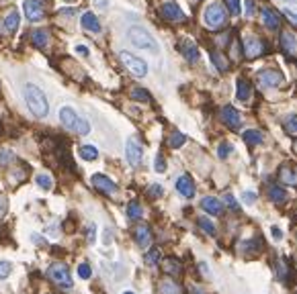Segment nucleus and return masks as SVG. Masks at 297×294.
<instances>
[{"label":"nucleus","instance_id":"3","mask_svg":"<svg viewBox=\"0 0 297 294\" xmlns=\"http://www.w3.org/2000/svg\"><path fill=\"white\" fill-rule=\"evenodd\" d=\"M127 39H129L131 45H136L138 49L150 51V54H158V51H160L158 41H156L144 27H131V29L127 31Z\"/></svg>","mask_w":297,"mask_h":294},{"label":"nucleus","instance_id":"1","mask_svg":"<svg viewBox=\"0 0 297 294\" xmlns=\"http://www.w3.org/2000/svg\"><path fill=\"white\" fill-rule=\"evenodd\" d=\"M23 96H25V102H27V107L29 111L35 115L37 118H45L49 115V102L45 98V92L39 88V86L35 84H25V88H23Z\"/></svg>","mask_w":297,"mask_h":294},{"label":"nucleus","instance_id":"18","mask_svg":"<svg viewBox=\"0 0 297 294\" xmlns=\"http://www.w3.org/2000/svg\"><path fill=\"white\" fill-rule=\"evenodd\" d=\"M260 16H262V23H265V27H269L271 31H275V29L281 27V16H279L273 8L265 6V8L260 10Z\"/></svg>","mask_w":297,"mask_h":294},{"label":"nucleus","instance_id":"17","mask_svg":"<svg viewBox=\"0 0 297 294\" xmlns=\"http://www.w3.org/2000/svg\"><path fill=\"white\" fill-rule=\"evenodd\" d=\"M176 190H178L180 196L193 198L195 196V182H193V178L191 176H180L176 180Z\"/></svg>","mask_w":297,"mask_h":294},{"label":"nucleus","instance_id":"38","mask_svg":"<svg viewBox=\"0 0 297 294\" xmlns=\"http://www.w3.org/2000/svg\"><path fill=\"white\" fill-rule=\"evenodd\" d=\"M16 158H14V153L10 149H0V166H8L12 164Z\"/></svg>","mask_w":297,"mask_h":294},{"label":"nucleus","instance_id":"41","mask_svg":"<svg viewBox=\"0 0 297 294\" xmlns=\"http://www.w3.org/2000/svg\"><path fill=\"white\" fill-rule=\"evenodd\" d=\"M225 6L234 16H238L242 12V2H240V0H225Z\"/></svg>","mask_w":297,"mask_h":294},{"label":"nucleus","instance_id":"55","mask_svg":"<svg viewBox=\"0 0 297 294\" xmlns=\"http://www.w3.org/2000/svg\"><path fill=\"white\" fill-rule=\"evenodd\" d=\"M285 2H293V0H285Z\"/></svg>","mask_w":297,"mask_h":294},{"label":"nucleus","instance_id":"46","mask_svg":"<svg viewBox=\"0 0 297 294\" xmlns=\"http://www.w3.org/2000/svg\"><path fill=\"white\" fill-rule=\"evenodd\" d=\"M283 14L287 16V19H289L293 25H297V12H293L291 8H285V10H283Z\"/></svg>","mask_w":297,"mask_h":294},{"label":"nucleus","instance_id":"45","mask_svg":"<svg viewBox=\"0 0 297 294\" xmlns=\"http://www.w3.org/2000/svg\"><path fill=\"white\" fill-rule=\"evenodd\" d=\"M156 172H164V170H166V162H164V158H162V155H156Z\"/></svg>","mask_w":297,"mask_h":294},{"label":"nucleus","instance_id":"11","mask_svg":"<svg viewBox=\"0 0 297 294\" xmlns=\"http://www.w3.org/2000/svg\"><path fill=\"white\" fill-rule=\"evenodd\" d=\"M92 186L98 190V192H103V194H109V196H113V194H117V184H115L111 178H107L105 174H94L92 176Z\"/></svg>","mask_w":297,"mask_h":294},{"label":"nucleus","instance_id":"21","mask_svg":"<svg viewBox=\"0 0 297 294\" xmlns=\"http://www.w3.org/2000/svg\"><path fill=\"white\" fill-rule=\"evenodd\" d=\"M180 51H183L185 59H187V61H191V63L199 59V47H197L191 39H185L183 43H180Z\"/></svg>","mask_w":297,"mask_h":294},{"label":"nucleus","instance_id":"30","mask_svg":"<svg viewBox=\"0 0 297 294\" xmlns=\"http://www.w3.org/2000/svg\"><path fill=\"white\" fill-rule=\"evenodd\" d=\"M142 215H144V209L140 206V202H129L127 204V217L131 219V221H138V219H142Z\"/></svg>","mask_w":297,"mask_h":294},{"label":"nucleus","instance_id":"49","mask_svg":"<svg viewBox=\"0 0 297 294\" xmlns=\"http://www.w3.org/2000/svg\"><path fill=\"white\" fill-rule=\"evenodd\" d=\"M225 202L229 204V209H232V211H238V204L234 202V196H232V194H225Z\"/></svg>","mask_w":297,"mask_h":294},{"label":"nucleus","instance_id":"2","mask_svg":"<svg viewBox=\"0 0 297 294\" xmlns=\"http://www.w3.org/2000/svg\"><path fill=\"white\" fill-rule=\"evenodd\" d=\"M60 123L66 129H70V131H74L78 135H88L90 133V123L86 118L78 117L72 107H62L60 109Z\"/></svg>","mask_w":297,"mask_h":294},{"label":"nucleus","instance_id":"28","mask_svg":"<svg viewBox=\"0 0 297 294\" xmlns=\"http://www.w3.org/2000/svg\"><path fill=\"white\" fill-rule=\"evenodd\" d=\"M78 153H80V158L86 160V162H94V160L98 158V149H96L94 145H82V147L78 149Z\"/></svg>","mask_w":297,"mask_h":294},{"label":"nucleus","instance_id":"54","mask_svg":"<svg viewBox=\"0 0 297 294\" xmlns=\"http://www.w3.org/2000/svg\"><path fill=\"white\" fill-rule=\"evenodd\" d=\"M123 294H136V292H131V290H127V292H123Z\"/></svg>","mask_w":297,"mask_h":294},{"label":"nucleus","instance_id":"13","mask_svg":"<svg viewBox=\"0 0 297 294\" xmlns=\"http://www.w3.org/2000/svg\"><path fill=\"white\" fill-rule=\"evenodd\" d=\"M134 239H136V243L140 247H150V243H152V229H150V225H146V223L136 225Z\"/></svg>","mask_w":297,"mask_h":294},{"label":"nucleus","instance_id":"31","mask_svg":"<svg viewBox=\"0 0 297 294\" xmlns=\"http://www.w3.org/2000/svg\"><path fill=\"white\" fill-rule=\"evenodd\" d=\"M275 270H277V278L279 280H287L289 278V266L285 259H279V262L275 264Z\"/></svg>","mask_w":297,"mask_h":294},{"label":"nucleus","instance_id":"5","mask_svg":"<svg viewBox=\"0 0 297 294\" xmlns=\"http://www.w3.org/2000/svg\"><path fill=\"white\" fill-rule=\"evenodd\" d=\"M47 276L52 278L58 286H62V288H72V276H70V270H68V266L66 264H62V262H56V264H52L47 268Z\"/></svg>","mask_w":297,"mask_h":294},{"label":"nucleus","instance_id":"9","mask_svg":"<svg viewBox=\"0 0 297 294\" xmlns=\"http://www.w3.org/2000/svg\"><path fill=\"white\" fill-rule=\"evenodd\" d=\"M125 158H127L129 166H134V168H138L142 164L144 147H142L138 137H129V139H127V143H125Z\"/></svg>","mask_w":297,"mask_h":294},{"label":"nucleus","instance_id":"50","mask_svg":"<svg viewBox=\"0 0 297 294\" xmlns=\"http://www.w3.org/2000/svg\"><path fill=\"white\" fill-rule=\"evenodd\" d=\"M31 239H33V243H35V245H43V243H47V241H43L41 235H35V233L31 235Z\"/></svg>","mask_w":297,"mask_h":294},{"label":"nucleus","instance_id":"29","mask_svg":"<svg viewBox=\"0 0 297 294\" xmlns=\"http://www.w3.org/2000/svg\"><path fill=\"white\" fill-rule=\"evenodd\" d=\"M4 27H6L8 33H14L16 29H19V12L10 10V12L6 14V19H4Z\"/></svg>","mask_w":297,"mask_h":294},{"label":"nucleus","instance_id":"27","mask_svg":"<svg viewBox=\"0 0 297 294\" xmlns=\"http://www.w3.org/2000/svg\"><path fill=\"white\" fill-rule=\"evenodd\" d=\"M262 139H265V135H262L258 129H248L244 133V141L248 143V145H260Z\"/></svg>","mask_w":297,"mask_h":294},{"label":"nucleus","instance_id":"4","mask_svg":"<svg viewBox=\"0 0 297 294\" xmlns=\"http://www.w3.org/2000/svg\"><path fill=\"white\" fill-rule=\"evenodd\" d=\"M203 21L209 29H222L227 25V8L222 2H209L203 10Z\"/></svg>","mask_w":297,"mask_h":294},{"label":"nucleus","instance_id":"35","mask_svg":"<svg viewBox=\"0 0 297 294\" xmlns=\"http://www.w3.org/2000/svg\"><path fill=\"white\" fill-rule=\"evenodd\" d=\"M35 180H37V186L43 188V190H52V186H54V180L49 174H39Z\"/></svg>","mask_w":297,"mask_h":294},{"label":"nucleus","instance_id":"56","mask_svg":"<svg viewBox=\"0 0 297 294\" xmlns=\"http://www.w3.org/2000/svg\"><path fill=\"white\" fill-rule=\"evenodd\" d=\"M66 2H72V0H66Z\"/></svg>","mask_w":297,"mask_h":294},{"label":"nucleus","instance_id":"26","mask_svg":"<svg viewBox=\"0 0 297 294\" xmlns=\"http://www.w3.org/2000/svg\"><path fill=\"white\" fill-rule=\"evenodd\" d=\"M31 39H33V43H35L39 49H43V47H47V43H49V33H47L45 29H37V31L31 33Z\"/></svg>","mask_w":297,"mask_h":294},{"label":"nucleus","instance_id":"37","mask_svg":"<svg viewBox=\"0 0 297 294\" xmlns=\"http://www.w3.org/2000/svg\"><path fill=\"white\" fill-rule=\"evenodd\" d=\"M160 262V249L158 247H154V249H150L146 253V264L148 266H156Z\"/></svg>","mask_w":297,"mask_h":294},{"label":"nucleus","instance_id":"39","mask_svg":"<svg viewBox=\"0 0 297 294\" xmlns=\"http://www.w3.org/2000/svg\"><path fill=\"white\" fill-rule=\"evenodd\" d=\"M232 151H234V145H232V143H227V141L220 143V147H218V155H220V160H225Z\"/></svg>","mask_w":297,"mask_h":294},{"label":"nucleus","instance_id":"25","mask_svg":"<svg viewBox=\"0 0 297 294\" xmlns=\"http://www.w3.org/2000/svg\"><path fill=\"white\" fill-rule=\"evenodd\" d=\"M269 198L273 202H277V204H281V202L287 200V190L281 188V186H277V184H271L269 186Z\"/></svg>","mask_w":297,"mask_h":294},{"label":"nucleus","instance_id":"57","mask_svg":"<svg viewBox=\"0 0 297 294\" xmlns=\"http://www.w3.org/2000/svg\"><path fill=\"white\" fill-rule=\"evenodd\" d=\"M295 149H297V143H295Z\"/></svg>","mask_w":297,"mask_h":294},{"label":"nucleus","instance_id":"16","mask_svg":"<svg viewBox=\"0 0 297 294\" xmlns=\"http://www.w3.org/2000/svg\"><path fill=\"white\" fill-rule=\"evenodd\" d=\"M279 180H281L285 186L297 188V166H293V164L281 166V170H279Z\"/></svg>","mask_w":297,"mask_h":294},{"label":"nucleus","instance_id":"14","mask_svg":"<svg viewBox=\"0 0 297 294\" xmlns=\"http://www.w3.org/2000/svg\"><path fill=\"white\" fill-rule=\"evenodd\" d=\"M23 10H25L27 19L31 23H37V21L43 19V6H41L39 0H25V2H23Z\"/></svg>","mask_w":297,"mask_h":294},{"label":"nucleus","instance_id":"34","mask_svg":"<svg viewBox=\"0 0 297 294\" xmlns=\"http://www.w3.org/2000/svg\"><path fill=\"white\" fill-rule=\"evenodd\" d=\"M131 98H134V100H140V102H150V100H152L150 92L144 90V88H134V90H131Z\"/></svg>","mask_w":297,"mask_h":294},{"label":"nucleus","instance_id":"22","mask_svg":"<svg viewBox=\"0 0 297 294\" xmlns=\"http://www.w3.org/2000/svg\"><path fill=\"white\" fill-rule=\"evenodd\" d=\"M158 290L160 294H183V288H180V284H176L174 280L170 278H162L158 282Z\"/></svg>","mask_w":297,"mask_h":294},{"label":"nucleus","instance_id":"52","mask_svg":"<svg viewBox=\"0 0 297 294\" xmlns=\"http://www.w3.org/2000/svg\"><path fill=\"white\" fill-rule=\"evenodd\" d=\"M244 200H246V202H254V200H256V194H254V192H244Z\"/></svg>","mask_w":297,"mask_h":294},{"label":"nucleus","instance_id":"48","mask_svg":"<svg viewBox=\"0 0 297 294\" xmlns=\"http://www.w3.org/2000/svg\"><path fill=\"white\" fill-rule=\"evenodd\" d=\"M94 233H96V227H94V225H88V233H86L88 243H92V241H94Z\"/></svg>","mask_w":297,"mask_h":294},{"label":"nucleus","instance_id":"10","mask_svg":"<svg viewBox=\"0 0 297 294\" xmlns=\"http://www.w3.org/2000/svg\"><path fill=\"white\" fill-rule=\"evenodd\" d=\"M160 12L166 21H172V23H180L185 21V12L180 10V6L174 2V0H164L162 6H160Z\"/></svg>","mask_w":297,"mask_h":294},{"label":"nucleus","instance_id":"23","mask_svg":"<svg viewBox=\"0 0 297 294\" xmlns=\"http://www.w3.org/2000/svg\"><path fill=\"white\" fill-rule=\"evenodd\" d=\"M162 270L164 274H168V276H178V274H183V266H180L178 259L174 257H166L162 262Z\"/></svg>","mask_w":297,"mask_h":294},{"label":"nucleus","instance_id":"36","mask_svg":"<svg viewBox=\"0 0 297 294\" xmlns=\"http://www.w3.org/2000/svg\"><path fill=\"white\" fill-rule=\"evenodd\" d=\"M285 131H287V135L297 137V115H293L285 120Z\"/></svg>","mask_w":297,"mask_h":294},{"label":"nucleus","instance_id":"19","mask_svg":"<svg viewBox=\"0 0 297 294\" xmlns=\"http://www.w3.org/2000/svg\"><path fill=\"white\" fill-rule=\"evenodd\" d=\"M201 209H203L205 213L213 215V217H218V215H222V213H223L222 202H220L218 198H213V196H205V198L201 200Z\"/></svg>","mask_w":297,"mask_h":294},{"label":"nucleus","instance_id":"12","mask_svg":"<svg viewBox=\"0 0 297 294\" xmlns=\"http://www.w3.org/2000/svg\"><path fill=\"white\" fill-rule=\"evenodd\" d=\"M281 49L287 58H297V35L293 31L285 29L281 33Z\"/></svg>","mask_w":297,"mask_h":294},{"label":"nucleus","instance_id":"15","mask_svg":"<svg viewBox=\"0 0 297 294\" xmlns=\"http://www.w3.org/2000/svg\"><path fill=\"white\" fill-rule=\"evenodd\" d=\"M222 120L223 123L232 129V131H236V129H240L242 127V117H240V113L234 109V107H223L222 109Z\"/></svg>","mask_w":297,"mask_h":294},{"label":"nucleus","instance_id":"53","mask_svg":"<svg viewBox=\"0 0 297 294\" xmlns=\"http://www.w3.org/2000/svg\"><path fill=\"white\" fill-rule=\"evenodd\" d=\"M273 235H275V237H281V231H279V229L275 227V229H273Z\"/></svg>","mask_w":297,"mask_h":294},{"label":"nucleus","instance_id":"51","mask_svg":"<svg viewBox=\"0 0 297 294\" xmlns=\"http://www.w3.org/2000/svg\"><path fill=\"white\" fill-rule=\"evenodd\" d=\"M76 51H78L82 58H86V56H88V47H84V45H76Z\"/></svg>","mask_w":297,"mask_h":294},{"label":"nucleus","instance_id":"6","mask_svg":"<svg viewBox=\"0 0 297 294\" xmlns=\"http://www.w3.org/2000/svg\"><path fill=\"white\" fill-rule=\"evenodd\" d=\"M242 47H244V58H248V59H256L267 51V43L256 35H246L242 41Z\"/></svg>","mask_w":297,"mask_h":294},{"label":"nucleus","instance_id":"32","mask_svg":"<svg viewBox=\"0 0 297 294\" xmlns=\"http://www.w3.org/2000/svg\"><path fill=\"white\" fill-rule=\"evenodd\" d=\"M187 143V137L183 135V133H178V131H174L172 135H170V139H168V145L172 147V149H178V147H183Z\"/></svg>","mask_w":297,"mask_h":294},{"label":"nucleus","instance_id":"47","mask_svg":"<svg viewBox=\"0 0 297 294\" xmlns=\"http://www.w3.org/2000/svg\"><path fill=\"white\" fill-rule=\"evenodd\" d=\"M246 14H248V16H252L254 14V0H246Z\"/></svg>","mask_w":297,"mask_h":294},{"label":"nucleus","instance_id":"8","mask_svg":"<svg viewBox=\"0 0 297 294\" xmlns=\"http://www.w3.org/2000/svg\"><path fill=\"white\" fill-rule=\"evenodd\" d=\"M285 76L279 72V70H273V67H269V70H260L256 74V82L262 86V88H279V86L283 84Z\"/></svg>","mask_w":297,"mask_h":294},{"label":"nucleus","instance_id":"40","mask_svg":"<svg viewBox=\"0 0 297 294\" xmlns=\"http://www.w3.org/2000/svg\"><path fill=\"white\" fill-rule=\"evenodd\" d=\"M10 274H12V264L2 259V262H0V280H6Z\"/></svg>","mask_w":297,"mask_h":294},{"label":"nucleus","instance_id":"24","mask_svg":"<svg viewBox=\"0 0 297 294\" xmlns=\"http://www.w3.org/2000/svg\"><path fill=\"white\" fill-rule=\"evenodd\" d=\"M250 94H252V88H250V84L246 82L244 78H240V80L236 82V96H238V100L246 102V100L250 98Z\"/></svg>","mask_w":297,"mask_h":294},{"label":"nucleus","instance_id":"7","mask_svg":"<svg viewBox=\"0 0 297 294\" xmlns=\"http://www.w3.org/2000/svg\"><path fill=\"white\" fill-rule=\"evenodd\" d=\"M119 58H121L123 65H125L127 70H129L131 74H134V76H138V78H144V76L148 74V63H146L144 59L136 58L134 54H129V51H121V54H119Z\"/></svg>","mask_w":297,"mask_h":294},{"label":"nucleus","instance_id":"43","mask_svg":"<svg viewBox=\"0 0 297 294\" xmlns=\"http://www.w3.org/2000/svg\"><path fill=\"white\" fill-rule=\"evenodd\" d=\"M162 192H164V190H162L160 184H152L150 188H148V196H150V198H160Z\"/></svg>","mask_w":297,"mask_h":294},{"label":"nucleus","instance_id":"33","mask_svg":"<svg viewBox=\"0 0 297 294\" xmlns=\"http://www.w3.org/2000/svg\"><path fill=\"white\" fill-rule=\"evenodd\" d=\"M211 59H213V63H216V67H218L220 72L227 70V61H225V58L222 54H218V51H211Z\"/></svg>","mask_w":297,"mask_h":294},{"label":"nucleus","instance_id":"44","mask_svg":"<svg viewBox=\"0 0 297 294\" xmlns=\"http://www.w3.org/2000/svg\"><path fill=\"white\" fill-rule=\"evenodd\" d=\"M78 276L82 280H88L90 278V266L88 264H80L78 266Z\"/></svg>","mask_w":297,"mask_h":294},{"label":"nucleus","instance_id":"42","mask_svg":"<svg viewBox=\"0 0 297 294\" xmlns=\"http://www.w3.org/2000/svg\"><path fill=\"white\" fill-rule=\"evenodd\" d=\"M199 227H201L207 235H216V227H213V223H211L209 219H205V217L199 219Z\"/></svg>","mask_w":297,"mask_h":294},{"label":"nucleus","instance_id":"20","mask_svg":"<svg viewBox=\"0 0 297 294\" xmlns=\"http://www.w3.org/2000/svg\"><path fill=\"white\" fill-rule=\"evenodd\" d=\"M80 25H82V29H86L90 33H101V23H98L94 12H84V14H82Z\"/></svg>","mask_w":297,"mask_h":294}]
</instances>
